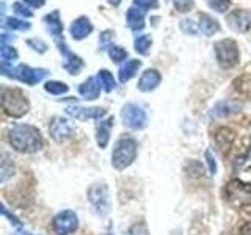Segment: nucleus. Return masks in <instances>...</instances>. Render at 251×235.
<instances>
[{
    "mask_svg": "<svg viewBox=\"0 0 251 235\" xmlns=\"http://www.w3.org/2000/svg\"><path fill=\"white\" fill-rule=\"evenodd\" d=\"M8 140L10 144L16 149V151L24 152V154H33L41 151L44 146V141L39 130L33 125L28 124H18L8 133Z\"/></svg>",
    "mask_w": 251,
    "mask_h": 235,
    "instance_id": "f257e3e1",
    "label": "nucleus"
},
{
    "mask_svg": "<svg viewBox=\"0 0 251 235\" xmlns=\"http://www.w3.org/2000/svg\"><path fill=\"white\" fill-rule=\"evenodd\" d=\"M225 198L232 207H251V184L229 180L225 187Z\"/></svg>",
    "mask_w": 251,
    "mask_h": 235,
    "instance_id": "f03ea898",
    "label": "nucleus"
},
{
    "mask_svg": "<svg viewBox=\"0 0 251 235\" xmlns=\"http://www.w3.org/2000/svg\"><path fill=\"white\" fill-rule=\"evenodd\" d=\"M137 159V141L132 138H121L115 144L112 154V164L116 169H126Z\"/></svg>",
    "mask_w": 251,
    "mask_h": 235,
    "instance_id": "7ed1b4c3",
    "label": "nucleus"
},
{
    "mask_svg": "<svg viewBox=\"0 0 251 235\" xmlns=\"http://www.w3.org/2000/svg\"><path fill=\"white\" fill-rule=\"evenodd\" d=\"M2 107L6 115H10L13 118H21L28 112L30 104L28 99L22 94V91L5 88L2 91Z\"/></svg>",
    "mask_w": 251,
    "mask_h": 235,
    "instance_id": "20e7f679",
    "label": "nucleus"
},
{
    "mask_svg": "<svg viewBox=\"0 0 251 235\" xmlns=\"http://www.w3.org/2000/svg\"><path fill=\"white\" fill-rule=\"evenodd\" d=\"M217 60L223 69H229L239 63V47L232 39H223L215 46Z\"/></svg>",
    "mask_w": 251,
    "mask_h": 235,
    "instance_id": "39448f33",
    "label": "nucleus"
},
{
    "mask_svg": "<svg viewBox=\"0 0 251 235\" xmlns=\"http://www.w3.org/2000/svg\"><path fill=\"white\" fill-rule=\"evenodd\" d=\"M78 226V218L73 210H65L52 219V229L57 235H68Z\"/></svg>",
    "mask_w": 251,
    "mask_h": 235,
    "instance_id": "423d86ee",
    "label": "nucleus"
},
{
    "mask_svg": "<svg viewBox=\"0 0 251 235\" xmlns=\"http://www.w3.org/2000/svg\"><path fill=\"white\" fill-rule=\"evenodd\" d=\"M123 121L124 125H127L130 129H143L146 125V113L141 107L135 104H127L123 108Z\"/></svg>",
    "mask_w": 251,
    "mask_h": 235,
    "instance_id": "0eeeda50",
    "label": "nucleus"
},
{
    "mask_svg": "<svg viewBox=\"0 0 251 235\" xmlns=\"http://www.w3.org/2000/svg\"><path fill=\"white\" fill-rule=\"evenodd\" d=\"M88 199L99 215H105L108 212V190L104 184H94L88 190Z\"/></svg>",
    "mask_w": 251,
    "mask_h": 235,
    "instance_id": "6e6552de",
    "label": "nucleus"
},
{
    "mask_svg": "<svg viewBox=\"0 0 251 235\" xmlns=\"http://www.w3.org/2000/svg\"><path fill=\"white\" fill-rule=\"evenodd\" d=\"M50 137L57 141V143H63V141L69 140L74 133V127L69 121L63 119V118H53L50 122Z\"/></svg>",
    "mask_w": 251,
    "mask_h": 235,
    "instance_id": "1a4fd4ad",
    "label": "nucleus"
},
{
    "mask_svg": "<svg viewBox=\"0 0 251 235\" xmlns=\"http://www.w3.org/2000/svg\"><path fill=\"white\" fill-rule=\"evenodd\" d=\"M13 70V77L19 78L21 82H25L28 85H36L38 82H41L43 78L47 75V70L46 69H33L30 66H25V65H21L16 69H11Z\"/></svg>",
    "mask_w": 251,
    "mask_h": 235,
    "instance_id": "9d476101",
    "label": "nucleus"
},
{
    "mask_svg": "<svg viewBox=\"0 0 251 235\" xmlns=\"http://www.w3.org/2000/svg\"><path fill=\"white\" fill-rule=\"evenodd\" d=\"M68 115L74 116L75 119H100L102 116L105 115V110L104 108H98V107H93V108H85V107H68L66 108Z\"/></svg>",
    "mask_w": 251,
    "mask_h": 235,
    "instance_id": "9b49d317",
    "label": "nucleus"
},
{
    "mask_svg": "<svg viewBox=\"0 0 251 235\" xmlns=\"http://www.w3.org/2000/svg\"><path fill=\"white\" fill-rule=\"evenodd\" d=\"M162 77L159 74V70L155 69H148L143 72V75L140 77V82H138V88L141 91H152L157 88V85L160 83Z\"/></svg>",
    "mask_w": 251,
    "mask_h": 235,
    "instance_id": "f8f14e48",
    "label": "nucleus"
},
{
    "mask_svg": "<svg viewBox=\"0 0 251 235\" xmlns=\"http://www.w3.org/2000/svg\"><path fill=\"white\" fill-rule=\"evenodd\" d=\"M100 82L99 78L96 77H91L88 78L85 83L80 85V88H78V93L82 94L83 99H88V100H93V99H98L99 94H100Z\"/></svg>",
    "mask_w": 251,
    "mask_h": 235,
    "instance_id": "ddd939ff",
    "label": "nucleus"
},
{
    "mask_svg": "<svg viewBox=\"0 0 251 235\" xmlns=\"http://www.w3.org/2000/svg\"><path fill=\"white\" fill-rule=\"evenodd\" d=\"M58 46H60V52L65 53V57H66L65 68L69 70V74H78V70L83 68V61L78 57H75V55L71 50H68V47H66L65 43H63V44L58 43Z\"/></svg>",
    "mask_w": 251,
    "mask_h": 235,
    "instance_id": "4468645a",
    "label": "nucleus"
},
{
    "mask_svg": "<svg viewBox=\"0 0 251 235\" xmlns=\"http://www.w3.org/2000/svg\"><path fill=\"white\" fill-rule=\"evenodd\" d=\"M234 138H235V133L227 129V127H222L218 129L217 133H215V141H217V146L220 147V151L223 154L229 151V147L232 146L234 143Z\"/></svg>",
    "mask_w": 251,
    "mask_h": 235,
    "instance_id": "2eb2a0df",
    "label": "nucleus"
},
{
    "mask_svg": "<svg viewBox=\"0 0 251 235\" xmlns=\"http://www.w3.org/2000/svg\"><path fill=\"white\" fill-rule=\"evenodd\" d=\"M93 30V25L86 18H78L74 21V24L71 25V35L74 36V39H83L85 36H88Z\"/></svg>",
    "mask_w": 251,
    "mask_h": 235,
    "instance_id": "dca6fc26",
    "label": "nucleus"
},
{
    "mask_svg": "<svg viewBox=\"0 0 251 235\" xmlns=\"http://www.w3.org/2000/svg\"><path fill=\"white\" fill-rule=\"evenodd\" d=\"M112 125H113V118H107V119H104V121H99L98 127H96L99 147H105L108 144L110 130H112Z\"/></svg>",
    "mask_w": 251,
    "mask_h": 235,
    "instance_id": "f3484780",
    "label": "nucleus"
},
{
    "mask_svg": "<svg viewBox=\"0 0 251 235\" xmlns=\"http://www.w3.org/2000/svg\"><path fill=\"white\" fill-rule=\"evenodd\" d=\"M227 21H229L231 27H234L235 30H240V31L247 30L250 27V22H251L248 13H245V11H235V13H232L229 18H227Z\"/></svg>",
    "mask_w": 251,
    "mask_h": 235,
    "instance_id": "a211bd4d",
    "label": "nucleus"
},
{
    "mask_svg": "<svg viewBox=\"0 0 251 235\" xmlns=\"http://www.w3.org/2000/svg\"><path fill=\"white\" fill-rule=\"evenodd\" d=\"M141 63L138 60H129V61H126L124 65L120 68V80L124 83V82H127L130 80V78L137 74V70L140 68Z\"/></svg>",
    "mask_w": 251,
    "mask_h": 235,
    "instance_id": "6ab92c4d",
    "label": "nucleus"
},
{
    "mask_svg": "<svg viewBox=\"0 0 251 235\" xmlns=\"http://www.w3.org/2000/svg\"><path fill=\"white\" fill-rule=\"evenodd\" d=\"M145 14L141 10H137V8H130L127 11V24L132 30H141L145 25Z\"/></svg>",
    "mask_w": 251,
    "mask_h": 235,
    "instance_id": "aec40b11",
    "label": "nucleus"
},
{
    "mask_svg": "<svg viewBox=\"0 0 251 235\" xmlns=\"http://www.w3.org/2000/svg\"><path fill=\"white\" fill-rule=\"evenodd\" d=\"M46 24H47V27H49L50 30V33L57 38L60 36L61 33V30H63V25H61V22H60V18H58V11H53L52 14L49 16H46Z\"/></svg>",
    "mask_w": 251,
    "mask_h": 235,
    "instance_id": "412c9836",
    "label": "nucleus"
},
{
    "mask_svg": "<svg viewBox=\"0 0 251 235\" xmlns=\"http://www.w3.org/2000/svg\"><path fill=\"white\" fill-rule=\"evenodd\" d=\"M200 19H201V24H200V28L202 33H206V35H212L214 31L218 30V24L210 18V16L207 14H201L200 16Z\"/></svg>",
    "mask_w": 251,
    "mask_h": 235,
    "instance_id": "4be33fe9",
    "label": "nucleus"
},
{
    "mask_svg": "<svg viewBox=\"0 0 251 235\" xmlns=\"http://www.w3.org/2000/svg\"><path fill=\"white\" fill-rule=\"evenodd\" d=\"M98 78H99L100 85L104 86V90H105V91H113V90L116 88V82H115V78H113V75H112V74L108 72V70H105V69L99 70Z\"/></svg>",
    "mask_w": 251,
    "mask_h": 235,
    "instance_id": "5701e85b",
    "label": "nucleus"
},
{
    "mask_svg": "<svg viewBox=\"0 0 251 235\" xmlns=\"http://www.w3.org/2000/svg\"><path fill=\"white\" fill-rule=\"evenodd\" d=\"M46 91L53 94V96H60V94L68 93V85L61 82H47L46 83Z\"/></svg>",
    "mask_w": 251,
    "mask_h": 235,
    "instance_id": "b1692460",
    "label": "nucleus"
},
{
    "mask_svg": "<svg viewBox=\"0 0 251 235\" xmlns=\"http://www.w3.org/2000/svg\"><path fill=\"white\" fill-rule=\"evenodd\" d=\"M152 41H151V36L148 35H141L135 39V50L140 53H148L149 47H151Z\"/></svg>",
    "mask_w": 251,
    "mask_h": 235,
    "instance_id": "393cba45",
    "label": "nucleus"
},
{
    "mask_svg": "<svg viewBox=\"0 0 251 235\" xmlns=\"http://www.w3.org/2000/svg\"><path fill=\"white\" fill-rule=\"evenodd\" d=\"M13 171H14V166L13 164H10V162H8L6 155H3V160H2V168H0V182L5 184L8 177L13 176Z\"/></svg>",
    "mask_w": 251,
    "mask_h": 235,
    "instance_id": "a878e982",
    "label": "nucleus"
},
{
    "mask_svg": "<svg viewBox=\"0 0 251 235\" xmlns=\"http://www.w3.org/2000/svg\"><path fill=\"white\" fill-rule=\"evenodd\" d=\"M0 55H2L3 65H6V63H10V61H14L16 58H18V52H16L14 47H10V46H6V44L2 46V50H0Z\"/></svg>",
    "mask_w": 251,
    "mask_h": 235,
    "instance_id": "bb28decb",
    "label": "nucleus"
},
{
    "mask_svg": "<svg viewBox=\"0 0 251 235\" xmlns=\"http://www.w3.org/2000/svg\"><path fill=\"white\" fill-rule=\"evenodd\" d=\"M108 53H110V57H112V60L116 61V63L126 60V57H127V52H126L123 47H118V46H112V47H110Z\"/></svg>",
    "mask_w": 251,
    "mask_h": 235,
    "instance_id": "cd10ccee",
    "label": "nucleus"
},
{
    "mask_svg": "<svg viewBox=\"0 0 251 235\" xmlns=\"http://www.w3.org/2000/svg\"><path fill=\"white\" fill-rule=\"evenodd\" d=\"M207 3L210 8H214V10L223 13L227 10V6H229V0H207Z\"/></svg>",
    "mask_w": 251,
    "mask_h": 235,
    "instance_id": "c85d7f7f",
    "label": "nucleus"
},
{
    "mask_svg": "<svg viewBox=\"0 0 251 235\" xmlns=\"http://www.w3.org/2000/svg\"><path fill=\"white\" fill-rule=\"evenodd\" d=\"M6 25L10 27V28H14V30H28L30 28V25H28L27 22H22L19 19H13V18L8 19Z\"/></svg>",
    "mask_w": 251,
    "mask_h": 235,
    "instance_id": "c756f323",
    "label": "nucleus"
},
{
    "mask_svg": "<svg viewBox=\"0 0 251 235\" xmlns=\"http://www.w3.org/2000/svg\"><path fill=\"white\" fill-rule=\"evenodd\" d=\"M135 5H138V8H143V10H149V8H157L159 2L157 0H135Z\"/></svg>",
    "mask_w": 251,
    "mask_h": 235,
    "instance_id": "7c9ffc66",
    "label": "nucleus"
},
{
    "mask_svg": "<svg viewBox=\"0 0 251 235\" xmlns=\"http://www.w3.org/2000/svg\"><path fill=\"white\" fill-rule=\"evenodd\" d=\"M206 160H207V164H209V171L212 174H215L217 172V163H215V159L212 157L210 151H206Z\"/></svg>",
    "mask_w": 251,
    "mask_h": 235,
    "instance_id": "2f4dec72",
    "label": "nucleus"
},
{
    "mask_svg": "<svg viewBox=\"0 0 251 235\" xmlns=\"http://www.w3.org/2000/svg\"><path fill=\"white\" fill-rule=\"evenodd\" d=\"M28 46H33L35 50H39V52H46V44L43 41H39V39H28L27 41Z\"/></svg>",
    "mask_w": 251,
    "mask_h": 235,
    "instance_id": "473e14b6",
    "label": "nucleus"
},
{
    "mask_svg": "<svg viewBox=\"0 0 251 235\" xmlns=\"http://www.w3.org/2000/svg\"><path fill=\"white\" fill-rule=\"evenodd\" d=\"M14 10L18 11L19 14H22V16H27V18H30V16H31V13H30L22 3H16V5H14Z\"/></svg>",
    "mask_w": 251,
    "mask_h": 235,
    "instance_id": "72a5a7b5",
    "label": "nucleus"
},
{
    "mask_svg": "<svg viewBox=\"0 0 251 235\" xmlns=\"http://www.w3.org/2000/svg\"><path fill=\"white\" fill-rule=\"evenodd\" d=\"M27 5H30L31 8H38V6H41L44 5V0H24Z\"/></svg>",
    "mask_w": 251,
    "mask_h": 235,
    "instance_id": "f704fd0d",
    "label": "nucleus"
},
{
    "mask_svg": "<svg viewBox=\"0 0 251 235\" xmlns=\"http://www.w3.org/2000/svg\"><path fill=\"white\" fill-rule=\"evenodd\" d=\"M240 235H251V223H245L240 227Z\"/></svg>",
    "mask_w": 251,
    "mask_h": 235,
    "instance_id": "c9c22d12",
    "label": "nucleus"
},
{
    "mask_svg": "<svg viewBox=\"0 0 251 235\" xmlns=\"http://www.w3.org/2000/svg\"><path fill=\"white\" fill-rule=\"evenodd\" d=\"M108 2L113 3V5H118V3H120V0H108Z\"/></svg>",
    "mask_w": 251,
    "mask_h": 235,
    "instance_id": "e433bc0d",
    "label": "nucleus"
},
{
    "mask_svg": "<svg viewBox=\"0 0 251 235\" xmlns=\"http://www.w3.org/2000/svg\"><path fill=\"white\" fill-rule=\"evenodd\" d=\"M18 235H31V234H28V232H24V231H22V232H18Z\"/></svg>",
    "mask_w": 251,
    "mask_h": 235,
    "instance_id": "4c0bfd02",
    "label": "nucleus"
},
{
    "mask_svg": "<svg viewBox=\"0 0 251 235\" xmlns=\"http://www.w3.org/2000/svg\"><path fill=\"white\" fill-rule=\"evenodd\" d=\"M223 235H229V234H223Z\"/></svg>",
    "mask_w": 251,
    "mask_h": 235,
    "instance_id": "58836bf2",
    "label": "nucleus"
}]
</instances>
